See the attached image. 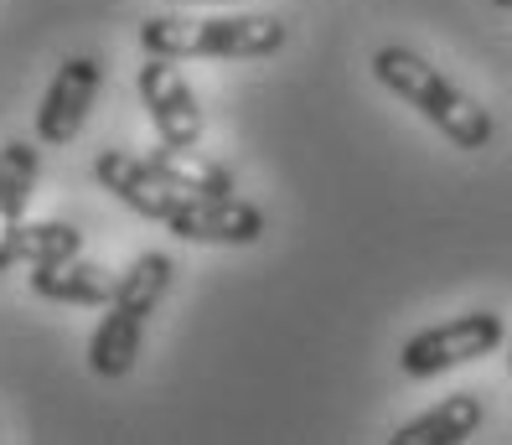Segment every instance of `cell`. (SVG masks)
Returning a JSON list of instances; mask_svg holds the SVG:
<instances>
[{
  "label": "cell",
  "mask_w": 512,
  "mask_h": 445,
  "mask_svg": "<svg viewBox=\"0 0 512 445\" xmlns=\"http://www.w3.org/2000/svg\"><path fill=\"white\" fill-rule=\"evenodd\" d=\"M145 161L156 166L171 187L197 192V197H233V187H238V182H233V171L218 166L213 156H202L197 145H171V140H161Z\"/></svg>",
  "instance_id": "obj_12"
},
{
  "label": "cell",
  "mask_w": 512,
  "mask_h": 445,
  "mask_svg": "<svg viewBox=\"0 0 512 445\" xmlns=\"http://www.w3.org/2000/svg\"><path fill=\"white\" fill-rule=\"evenodd\" d=\"M481 420H487V404H481V394H445L435 409L414 414L409 425H399L394 445H461L481 430Z\"/></svg>",
  "instance_id": "obj_11"
},
{
  "label": "cell",
  "mask_w": 512,
  "mask_h": 445,
  "mask_svg": "<svg viewBox=\"0 0 512 445\" xmlns=\"http://www.w3.org/2000/svg\"><path fill=\"white\" fill-rule=\"evenodd\" d=\"M502 337H507L502 311H466L456 321L414 332L399 352V368H404V378H435L445 368H461V363H476L487 352H497Z\"/></svg>",
  "instance_id": "obj_4"
},
{
  "label": "cell",
  "mask_w": 512,
  "mask_h": 445,
  "mask_svg": "<svg viewBox=\"0 0 512 445\" xmlns=\"http://www.w3.org/2000/svg\"><path fill=\"white\" fill-rule=\"evenodd\" d=\"M373 78L388 88V94H399L409 109H419L425 120L456 145V151H481V145H492L497 135V120L487 114V104H476L461 83H450L435 63H425L419 52L409 47H378L373 52Z\"/></svg>",
  "instance_id": "obj_1"
},
{
  "label": "cell",
  "mask_w": 512,
  "mask_h": 445,
  "mask_svg": "<svg viewBox=\"0 0 512 445\" xmlns=\"http://www.w3.org/2000/svg\"><path fill=\"white\" fill-rule=\"evenodd\" d=\"M135 83H140V104H145L161 140H171V145H197L202 140V104L192 94V83L176 73V57L145 52Z\"/></svg>",
  "instance_id": "obj_6"
},
{
  "label": "cell",
  "mask_w": 512,
  "mask_h": 445,
  "mask_svg": "<svg viewBox=\"0 0 512 445\" xmlns=\"http://www.w3.org/2000/svg\"><path fill=\"white\" fill-rule=\"evenodd\" d=\"M182 6H187V0H182Z\"/></svg>",
  "instance_id": "obj_16"
},
{
  "label": "cell",
  "mask_w": 512,
  "mask_h": 445,
  "mask_svg": "<svg viewBox=\"0 0 512 445\" xmlns=\"http://www.w3.org/2000/svg\"><path fill=\"white\" fill-rule=\"evenodd\" d=\"M94 176H99L104 192H114L125 207H135L140 218L161 223V228H171V218L182 213V202H187L182 187H171L156 166L130 156V151H99L94 156Z\"/></svg>",
  "instance_id": "obj_7"
},
{
  "label": "cell",
  "mask_w": 512,
  "mask_h": 445,
  "mask_svg": "<svg viewBox=\"0 0 512 445\" xmlns=\"http://www.w3.org/2000/svg\"><path fill=\"white\" fill-rule=\"evenodd\" d=\"M176 275V259L171 254H140L125 275H119L114 295L104 301V321L94 326L88 337V368L99 378H125L140 358V342H145V326L156 316V306L166 301Z\"/></svg>",
  "instance_id": "obj_2"
},
{
  "label": "cell",
  "mask_w": 512,
  "mask_h": 445,
  "mask_svg": "<svg viewBox=\"0 0 512 445\" xmlns=\"http://www.w3.org/2000/svg\"><path fill=\"white\" fill-rule=\"evenodd\" d=\"M492 6H497V11H512V0H492Z\"/></svg>",
  "instance_id": "obj_14"
},
{
  "label": "cell",
  "mask_w": 512,
  "mask_h": 445,
  "mask_svg": "<svg viewBox=\"0 0 512 445\" xmlns=\"http://www.w3.org/2000/svg\"><path fill=\"white\" fill-rule=\"evenodd\" d=\"M171 233L187 244H259L264 239V213L244 197H197L187 192L182 213L171 218Z\"/></svg>",
  "instance_id": "obj_8"
},
{
  "label": "cell",
  "mask_w": 512,
  "mask_h": 445,
  "mask_svg": "<svg viewBox=\"0 0 512 445\" xmlns=\"http://www.w3.org/2000/svg\"><path fill=\"white\" fill-rule=\"evenodd\" d=\"M99 83H104V63L94 52L68 57V63L52 73L47 94L37 104V145H73L83 120H88V109L99 99Z\"/></svg>",
  "instance_id": "obj_5"
},
{
  "label": "cell",
  "mask_w": 512,
  "mask_h": 445,
  "mask_svg": "<svg viewBox=\"0 0 512 445\" xmlns=\"http://www.w3.org/2000/svg\"><path fill=\"white\" fill-rule=\"evenodd\" d=\"M119 275L104 270V264L94 259H52V264H32V295H42V301H63V306H104L114 295Z\"/></svg>",
  "instance_id": "obj_10"
},
{
  "label": "cell",
  "mask_w": 512,
  "mask_h": 445,
  "mask_svg": "<svg viewBox=\"0 0 512 445\" xmlns=\"http://www.w3.org/2000/svg\"><path fill=\"white\" fill-rule=\"evenodd\" d=\"M42 151L32 140H6L0 145V270L16 264V233L26 223V202L37 192Z\"/></svg>",
  "instance_id": "obj_9"
},
{
  "label": "cell",
  "mask_w": 512,
  "mask_h": 445,
  "mask_svg": "<svg viewBox=\"0 0 512 445\" xmlns=\"http://www.w3.org/2000/svg\"><path fill=\"white\" fill-rule=\"evenodd\" d=\"M280 16H145L140 47L156 57H269L285 47Z\"/></svg>",
  "instance_id": "obj_3"
},
{
  "label": "cell",
  "mask_w": 512,
  "mask_h": 445,
  "mask_svg": "<svg viewBox=\"0 0 512 445\" xmlns=\"http://www.w3.org/2000/svg\"><path fill=\"white\" fill-rule=\"evenodd\" d=\"M507 373H512V352H507Z\"/></svg>",
  "instance_id": "obj_15"
},
{
  "label": "cell",
  "mask_w": 512,
  "mask_h": 445,
  "mask_svg": "<svg viewBox=\"0 0 512 445\" xmlns=\"http://www.w3.org/2000/svg\"><path fill=\"white\" fill-rule=\"evenodd\" d=\"M83 254V228L73 223H21L16 233V259L21 264H52V259H73Z\"/></svg>",
  "instance_id": "obj_13"
}]
</instances>
